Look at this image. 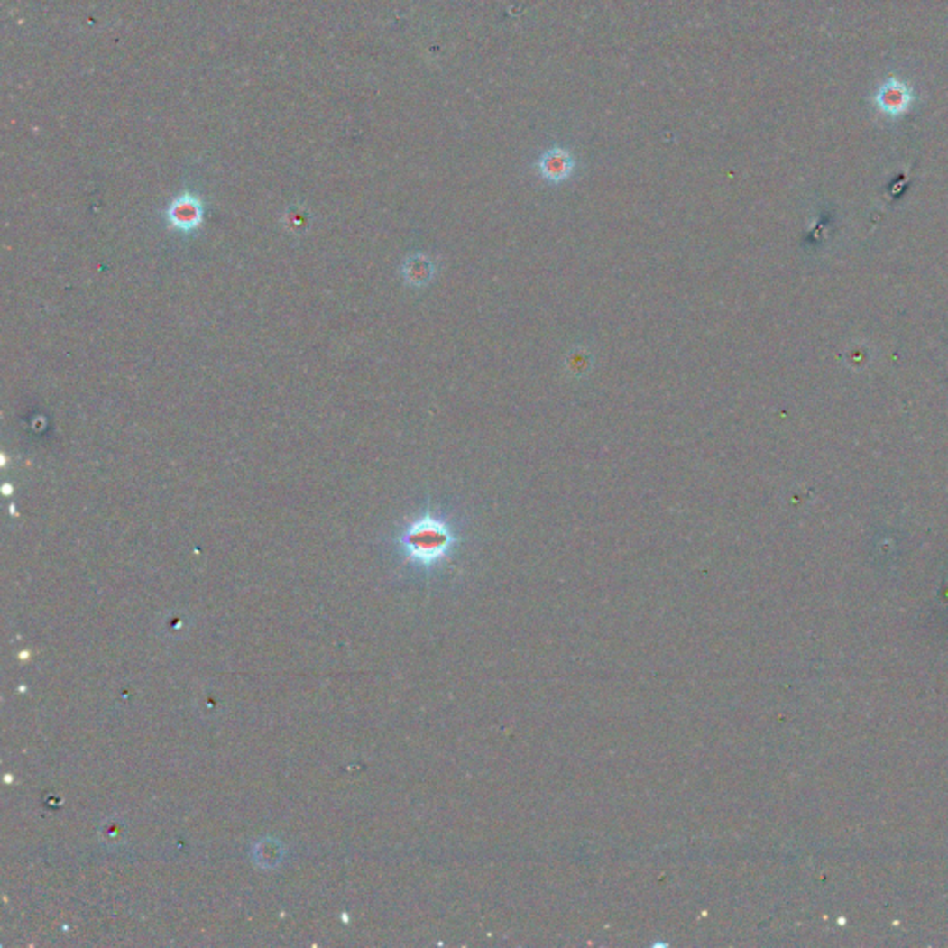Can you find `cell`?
Wrapping results in <instances>:
<instances>
[{
    "mask_svg": "<svg viewBox=\"0 0 948 948\" xmlns=\"http://www.w3.org/2000/svg\"><path fill=\"white\" fill-rule=\"evenodd\" d=\"M402 545L411 559L423 566H432L450 552L454 534L443 520L427 515L415 520L404 532Z\"/></svg>",
    "mask_w": 948,
    "mask_h": 948,
    "instance_id": "1",
    "label": "cell"
},
{
    "mask_svg": "<svg viewBox=\"0 0 948 948\" xmlns=\"http://www.w3.org/2000/svg\"><path fill=\"white\" fill-rule=\"evenodd\" d=\"M204 207L197 195L184 193L167 207V223L180 232H193L202 225Z\"/></svg>",
    "mask_w": 948,
    "mask_h": 948,
    "instance_id": "2",
    "label": "cell"
},
{
    "mask_svg": "<svg viewBox=\"0 0 948 948\" xmlns=\"http://www.w3.org/2000/svg\"><path fill=\"white\" fill-rule=\"evenodd\" d=\"M575 167V156L561 147H552L545 151L538 160L539 174L550 184H561L569 180L573 177Z\"/></svg>",
    "mask_w": 948,
    "mask_h": 948,
    "instance_id": "3",
    "label": "cell"
},
{
    "mask_svg": "<svg viewBox=\"0 0 948 948\" xmlns=\"http://www.w3.org/2000/svg\"><path fill=\"white\" fill-rule=\"evenodd\" d=\"M913 100V95L911 91L906 87V84H902L900 80L897 78H891L888 80L882 89L878 91L876 95V106L880 108L886 115H891V117H898L902 115L907 108L909 104Z\"/></svg>",
    "mask_w": 948,
    "mask_h": 948,
    "instance_id": "4",
    "label": "cell"
},
{
    "mask_svg": "<svg viewBox=\"0 0 948 948\" xmlns=\"http://www.w3.org/2000/svg\"><path fill=\"white\" fill-rule=\"evenodd\" d=\"M406 276L413 284H423L427 278L432 276V265L427 260H411L406 265Z\"/></svg>",
    "mask_w": 948,
    "mask_h": 948,
    "instance_id": "5",
    "label": "cell"
}]
</instances>
